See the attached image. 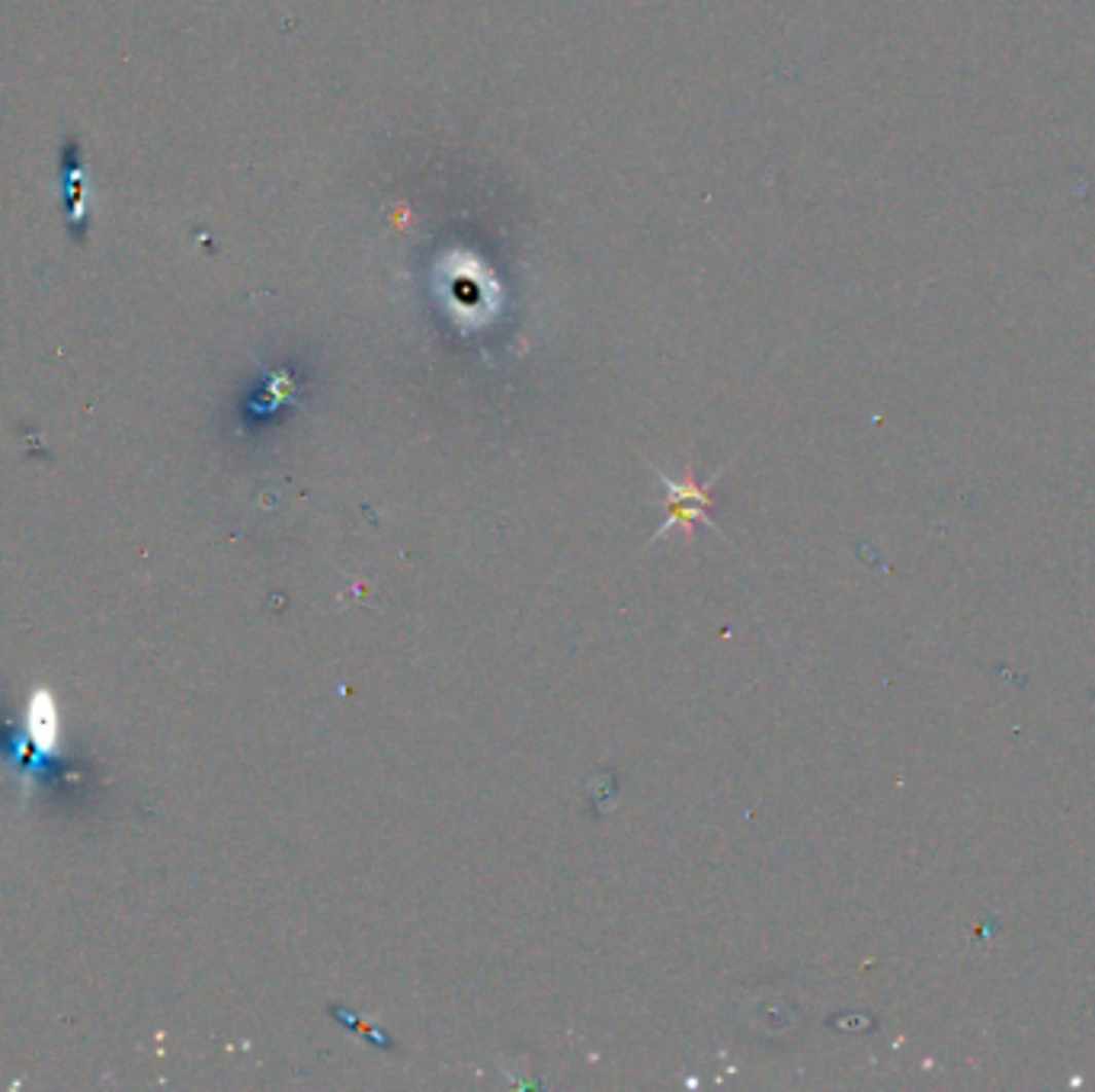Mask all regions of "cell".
Masks as SVG:
<instances>
[{
    "label": "cell",
    "instance_id": "1",
    "mask_svg": "<svg viewBox=\"0 0 1095 1092\" xmlns=\"http://www.w3.org/2000/svg\"><path fill=\"white\" fill-rule=\"evenodd\" d=\"M657 474H660V481L666 487V510H669V516H666L663 529L657 532L654 539L666 536V532H672V529H683L686 536H692L695 522H705L708 529H715V522L708 519V510L715 507L711 487L718 481V474H715V478H708V481L692 478V474H683V478H672V474H663V471H657Z\"/></svg>",
    "mask_w": 1095,
    "mask_h": 1092
}]
</instances>
